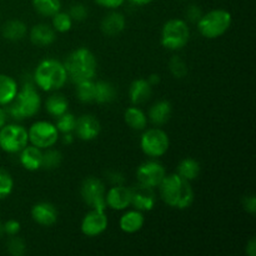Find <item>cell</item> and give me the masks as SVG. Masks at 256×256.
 <instances>
[{
	"label": "cell",
	"instance_id": "40",
	"mask_svg": "<svg viewBox=\"0 0 256 256\" xmlns=\"http://www.w3.org/2000/svg\"><path fill=\"white\" fill-rule=\"evenodd\" d=\"M99 6L105 8V9L109 10H114L118 9V8L122 6L126 0H94Z\"/></svg>",
	"mask_w": 256,
	"mask_h": 256
},
{
	"label": "cell",
	"instance_id": "42",
	"mask_svg": "<svg viewBox=\"0 0 256 256\" xmlns=\"http://www.w3.org/2000/svg\"><path fill=\"white\" fill-rule=\"evenodd\" d=\"M108 180L112 185H124L125 176L119 172H108Z\"/></svg>",
	"mask_w": 256,
	"mask_h": 256
},
{
	"label": "cell",
	"instance_id": "6",
	"mask_svg": "<svg viewBox=\"0 0 256 256\" xmlns=\"http://www.w3.org/2000/svg\"><path fill=\"white\" fill-rule=\"evenodd\" d=\"M190 40V28L182 19H170L162 25L160 42L168 50L178 52L186 46Z\"/></svg>",
	"mask_w": 256,
	"mask_h": 256
},
{
	"label": "cell",
	"instance_id": "30",
	"mask_svg": "<svg viewBox=\"0 0 256 256\" xmlns=\"http://www.w3.org/2000/svg\"><path fill=\"white\" fill-rule=\"evenodd\" d=\"M76 96L82 102H95V82L85 80V82L76 84Z\"/></svg>",
	"mask_w": 256,
	"mask_h": 256
},
{
	"label": "cell",
	"instance_id": "35",
	"mask_svg": "<svg viewBox=\"0 0 256 256\" xmlns=\"http://www.w3.org/2000/svg\"><path fill=\"white\" fill-rule=\"evenodd\" d=\"M14 189V180L12 175L4 169H0V200L9 196Z\"/></svg>",
	"mask_w": 256,
	"mask_h": 256
},
{
	"label": "cell",
	"instance_id": "9",
	"mask_svg": "<svg viewBox=\"0 0 256 256\" xmlns=\"http://www.w3.org/2000/svg\"><path fill=\"white\" fill-rule=\"evenodd\" d=\"M28 136L30 144L42 150L54 146L59 140L60 134L55 124L46 120H39L28 129Z\"/></svg>",
	"mask_w": 256,
	"mask_h": 256
},
{
	"label": "cell",
	"instance_id": "2",
	"mask_svg": "<svg viewBox=\"0 0 256 256\" xmlns=\"http://www.w3.org/2000/svg\"><path fill=\"white\" fill-rule=\"evenodd\" d=\"M65 70H66L68 79L72 80L74 84L92 80L98 69V62L92 50L88 48H78L72 50L66 56L64 62Z\"/></svg>",
	"mask_w": 256,
	"mask_h": 256
},
{
	"label": "cell",
	"instance_id": "19",
	"mask_svg": "<svg viewBox=\"0 0 256 256\" xmlns=\"http://www.w3.org/2000/svg\"><path fill=\"white\" fill-rule=\"evenodd\" d=\"M145 224V216L140 210H128L122 215L119 220V226L125 234H135L140 232Z\"/></svg>",
	"mask_w": 256,
	"mask_h": 256
},
{
	"label": "cell",
	"instance_id": "25",
	"mask_svg": "<svg viewBox=\"0 0 256 256\" xmlns=\"http://www.w3.org/2000/svg\"><path fill=\"white\" fill-rule=\"evenodd\" d=\"M45 109H46L48 114L52 115V116H54L56 119L58 116H60V115L68 112V109H69V102H68V99L64 95L54 92L45 100Z\"/></svg>",
	"mask_w": 256,
	"mask_h": 256
},
{
	"label": "cell",
	"instance_id": "10",
	"mask_svg": "<svg viewBox=\"0 0 256 256\" xmlns=\"http://www.w3.org/2000/svg\"><path fill=\"white\" fill-rule=\"evenodd\" d=\"M105 194L106 188L100 179L94 176H89L82 182L80 186V195L82 199L90 209H102L106 210L105 202Z\"/></svg>",
	"mask_w": 256,
	"mask_h": 256
},
{
	"label": "cell",
	"instance_id": "32",
	"mask_svg": "<svg viewBox=\"0 0 256 256\" xmlns=\"http://www.w3.org/2000/svg\"><path fill=\"white\" fill-rule=\"evenodd\" d=\"M62 154L59 150H55L49 148L46 152H42V169L45 170H55L62 165Z\"/></svg>",
	"mask_w": 256,
	"mask_h": 256
},
{
	"label": "cell",
	"instance_id": "7",
	"mask_svg": "<svg viewBox=\"0 0 256 256\" xmlns=\"http://www.w3.org/2000/svg\"><path fill=\"white\" fill-rule=\"evenodd\" d=\"M169 146V136L160 128L144 130L142 138H140V148H142V152L152 159H158L166 154Z\"/></svg>",
	"mask_w": 256,
	"mask_h": 256
},
{
	"label": "cell",
	"instance_id": "5",
	"mask_svg": "<svg viewBox=\"0 0 256 256\" xmlns=\"http://www.w3.org/2000/svg\"><path fill=\"white\" fill-rule=\"evenodd\" d=\"M232 22V16L228 10L214 9L202 14L196 22L198 30L206 39H218L226 34Z\"/></svg>",
	"mask_w": 256,
	"mask_h": 256
},
{
	"label": "cell",
	"instance_id": "17",
	"mask_svg": "<svg viewBox=\"0 0 256 256\" xmlns=\"http://www.w3.org/2000/svg\"><path fill=\"white\" fill-rule=\"evenodd\" d=\"M125 26H126V19L124 14L118 12L116 9L112 10L109 14L105 15L100 22V29L102 34L106 36H116L120 32H124Z\"/></svg>",
	"mask_w": 256,
	"mask_h": 256
},
{
	"label": "cell",
	"instance_id": "37",
	"mask_svg": "<svg viewBox=\"0 0 256 256\" xmlns=\"http://www.w3.org/2000/svg\"><path fill=\"white\" fill-rule=\"evenodd\" d=\"M68 12L72 16V22H84L88 18V14H89L88 8L84 4H82V2H75V4H72Z\"/></svg>",
	"mask_w": 256,
	"mask_h": 256
},
{
	"label": "cell",
	"instance_id": "39",
	"mask_svg": "<svg viewBox=\"0 0 256 256\" xmlns=\"http://www.w3.org/2000/svg\"><path fill=\"white\" fill-rule=\"evenodd\" d=\"M202 10L200 9V6H198V5H190V6H188L186 12H185V15H186V19L189 20L190 22H194V24H196L198 22H199L200 18L202 16Z\"/></svg>",
	"mask_w": 256,
	"mask_h": 256
},
{
	"label": "cell",
	"instance_id": "16",
	"mask_svg": "<svg viewBox=\"0 0 256 256\" xmlns=\"http://www.w3.org/2000/svg\"><path fill=\"white\" fill-rule=\"evenodd\" d=\"M32 219L40 226H52L58 222V210L52 202H40L32 208Z\"/></svg>",
	"mask_w": 256,
	"mask_h": 256
},
{
	"label": "cell",
	"instance_id": "14",
	"mask_svg": "<svg viewBox=\"0 0 256 256\" xmlns=\"http://www.w3.org/2000/svg\"><path fill=\"white\" fill-rule=\"evenodd\" d=\"M132 189V205L140 212H152L156 204V194L152 188L138 184Z\"/></svg>",
	"mask_w": 256,
	"mask_h": 256
},
{
	"label": "cell",
	"instance_id": "3",
	"mask_svg": "<svg viewBox=\"0 0 256 256\" xmlns=\"http://www.w3.org/2000/svg\"><path fill=\"white\" fill-rule=\"evenodd\" d=\"M34 84L42 92H54L62 89L68 82L64 62L56 59H44L36 65L34 72Z\"/></svg>",
	"mask_w": 256,
	"mask_h": 256
},
{
	"label": "cell",
	"instance_id": "29",
	"mask_svg": "<svg viewBox=\"0 0 256 256\" xmlns=\"http://www.w3.org/2000/svg\"><path fill=\"white\" fill-rule=\"evenodd\" d=\"M34 10L39 15L52 18L62 10V0H32Z\"/></svg>",
	"mask_w": 256,
	"mask_h": 256
},
{
	"label": "cell",
	"instance_id": "46",
	"mask_svg": "<svg viewBox=\"0 0 256 256\" xmlns=\"http://www.w3.org/2000/svg\"><path fill=\"white\" fill-rule=\"evenodd\" d=\"M148 82H149V84L152 86H155V85H158L160 82V76L158 74H152L148 78Z\"/></svg>",
	"mask_w": 256,
	"mask_h": 256
},
{
	"label": "cell",
	"instance_id": "23",
	"mask_svg": "<svg viewBox=\"0 0 256 256\" xmlns=\"http://www.w3.org/2000/svg\"><path fill=\"white\" fill-rule=\"evenodd\" d=\"M16 82L6 74H0V106H6L15 99L18 94Z\"/></svg>",
	"mask_w": 256,
	"mask_h": 256
},
{
	"label": "cell",
	"instance_id": "12",
	"mask_svg": "<svg viewBox=\"0 0 256 256\" xmlns=\"http://www.w3.org/2000/svg\"><path fill=\"white\" fill-rule=\"evenodd\" d=\"M109 220L106 212L102 209H90L84 215L80 224V230L88 238H96L108 229Z\"/></svg>",
	"mask_w": 256,
	"mask_h": 256
},
{
	"label": "cell",
	"instance_id": "44",
	"mask_svg": "<svg viewBox=\"0 0 256 256\" xmlns=\"http://www.w3.org/2000/svg\"><path fill=\"white\" fill-rule=\"evenodd\" d=\"M6 119H8V114H6V110L4 108L0 106V129L6 124Z\"/></svg>",
	"mask_w": 256,
	"mask_h": 256
},
{
	"label": "cell",
	"instance_id": "45",
	"mask_svg": "<svg viewBox=\"0 0 256 256\" xmlns=\"http://www.w3.org/2000/svg\"><path fill=\"white\" fill-rule=\"evenodd\" d=\"M62 142L66 145H70L72 144V142H74V135H72V132H68V134H62Z\"/></svg>",
	"mask_w": 256,
	"mask_h": 256
},
{
	"label": "cell",
	"instance_id": "31",
	"mask_svg": "<svg viewBox=\"0 0 256 256\" xmlns=\"http://www.w3.org/2000/svg\"><path fill=\"white\" fill-rule=\"evenodd\" d=\"M72 22H72L69 12H62V10L58 12L54 16H52V29L56 32H62V34L70 32V29L72 28Z\"/></svg>",
	"mask_w": 256,
	"mask_h": 256
},
{
	"label": "cell",
	"instance_id": "24",
	"mask_svg": "<svg viewBox=\"0 0 256 256\" xmlns=\"http://www.w3.org/2000/svg\"><path fill=\"white\" fill-rule=\"evenodd\" d=\"M124 120L130 129L135 132H142L146 129L148 125V116L138 105L129 106L124 112Z\"/></svg>",
	"mask_w": 256,
	"mask_h": 256
},
{
	"label": "cell",
	"instance_id": "11",
	"mask_svg": "<svg viewBox=\"0 0 256 256\" xmlns=\"http://www.w3.org/2000/svg\"><path fill=\"white\" fill-rule=\"evenodd\" d=\"M166 175L164 165L158 160H148L140 164L136 170L138 184L156 189Z\"/></svg>",
	"mask_w": 256,
	"mask_h": 256
},
{
	"label": "cell",
	"instance_id": "8",
	"mask_svg": "<svg viewBox=\"0 0 256 256\" xmlns=\"http://www.w3.org/2000/svg\"><path fill=\"white\" fill-rule=\"evenodd\" d=\"M29 144L28 130L19 124H5L0 129V149L8 154H16Z\"/></svg>",
	"mask_w": 256,
	"mask_h": 256
},
{
	"label": "cell",
	"instance_id": "28",
	"mask_svg": "<svg viewBox=\"0 0 256 256\" xmlns=\"http://www.w3.org/2000/svg\"><path fill=\"white\" fill-rule=\"evenodd\" d=\"M116 89L109 82H95V102L98 104H110L116 99Z\"/></svg>",
	"mask_w": 256,
	"mask_h": 256
},
{
	"label": "cell",
	"instance_id": "36",
	"mask_svg": "<svg viewBox=\"0 0 256 256\" xmlns=\"http://www.w3.org/2000/svg\"><path fill=\"white\" fill-rule=\"evenodd\" d=\"M6 248L8 252L12 256H22L26 252V245H25L24 240L18 238V235L10 236Z\"/></svg>",
	"mask_w": 256,
	"mask_h": 256
},
{
	"label": "cell",
	"instance_id": "48",
	"mask_svg": "<svg viewBox=\"0 0 256 256\" xmlns=\"http://www.w3.org/2000/svg\"><path fill=\"white\" fill-rule=\"evenodd\" d=\"M2 234H4V232H2V224L0 222V238L2 236Z\"/></svg>",
	"mask_w": 256,
	"mask_h": 256
},
{
	"label": "cell",
	"instance_id": "34",
	"mask_svg": "<svg viewBox=\"0 0 256 256\" xmlns=\"http://www.w3.org/2000/svg\"><path fill=\"white\" fill-rule=\"evenodd\" d=\"M169 69H170V72H172V75H174V78H176V79H182V78H185L188 75V64L185 62L184 59H182L180 56H178V55H175V56H172V59H170L169 62Z\"/></svg>",
	"mask_w": 256,
	"mask_h": 256
},
{
	"label": "cell",
	"instance_id": "26",
	"mask_svg": "<svg viewBox=\"0 0 256 256\" xmlns=\"http://www.w3.org/2000/svg\"><path fill=\"white\" fill-rule=\"evenodd\" d=\"M200 172H202V166H200L199 162L192 158L182 159L176 168V174L190 182L199 178Z\"/></svg>",
	"mask_w": 256,
	"mask_h": 256
},
{
	"label": "cell",
	"instance_id": "43",
	"mask_svg": "<svg viewBox=\"0 0 256 256\" xmlns=\"http://www.w3.org/2000/svg\"><path fill=\"white\" fill-rule=\"evenodd\" d=\"M246 255L249 256H256V240L255 238H252V239L248 242L246 244Z\"/></svg>",
	"mask_w": 256,
	"mask_h": 256
},
{
	"label": "cell",
	"instance_id": "18",
	"mask_svg": "<svg viewBox=\"0 0 256 256\" xmlns=\"http://www.w3.org/2000/svg\"><path fill=\"white\" fill-rule=\"evenodd\" d=\"M30 42L36 46H49L56 39V32L52 29V25L42 22L32 28L29 32Z\"/></svg>",
	"mask_w": 256,
	"mask_h": 256
},
{
	"label": "cell",
	"instance_id": "4",
	"mask_svg": "<svg viewBox=\"0 0 256 256\" xmlns=\"http://www.w3.org/2000/svg\"><path fill=\"white\" fill-rule=\"evenodd\" d=\"M6 106V114L18 122L36 115L42 106V96L34 82H24L22 89L18 90L15 99Z\"/></svg>",
	"mask_w": 256,
	"mask_h": 256
},
{
	"label": "cell",
	"instance_id": "22",
	"mask_svg": "<svg viewBox=\"0 0 256 256\" xmlns=\"http://www.w3.org/2000/svg\"><path fill=\"white\" fill-rule=\"evenodd\" d=\"M172 114V106L168 100H159L155 102L149 110V118L150 122L155 125V126H162V125L166 124L170 120Z\"/></svg>",
	"mask_w": 256,
	"mask_h": 256
},
{
	"label": "cell",
	"instance_id": "15",
	"mask_svg": "<svg viewBox=\"0 0 256 256\" xmlns=\"http://www.w3.org/2000/svg\"><path fill=\"white\" fill-rule=\"evenodd\" d=\"M100 130H102L100 122L94 115L85 114L76 118L74 132L82 142H92L96 139L100 134Z\"/></svg>",
	"mask_w": 256,
	"mask_h": 256
},
{
	"label": "cell",
	"instance_id": "1",
	"mask_svg": "<svg viewBox=\"0 0 256 256\" xmlns=\"http://www.w3.org/2000/svg\"><path fill=\"white\" fill-rule=\"evenodd\" d=\"M159 195L168 206L178 210H185L192 205L195 200L194 190L188 180L175 174L165 175L164 180L158 186Z\"/></svg>",
	"mask_w": 256,
	"mask_h": 256
},
{
	"label": "cell",
	"instance_id": "33",
	"mask_svg": "<svg viewBox=\"0 0 256 256\" xmlns=\"http://www.w3.org/2000/svg\"><path fill=\"white\" fill-rule=\"evenodd\" d=\"M75 124H76V118L74 114L66 112L62 115L56 118V126L59 134H68V132H74Z\"/></svg>",
	"mask_w": 256,
	"mask_h": 256
},
{
	"label": "cell",
	"instance_id": "13",
	"mask_svg": "<svg viewBox=\"0 0 256 256\" xmlns=\"http://www.w3.org/2000/svg\"><path fill=\"white\" fill-rule=\"evenodd\" d=\"M106 208L115 212L126 210L132 205V189L125 185H112L105 194Z\"/></svg>",
	"mask_w": 256,
	"mask_h": 256
},
{
	"label": "cell",
	"instance_id": "20",
	"mask_svg": "<svg viewBox=\"0 0 256 256\" xmlns=\"http://www.w3.org/2000/svg\"><path fill=\"white\" fill-rule=\"evenodd\" d=\"M19 162L22 166L28 172H36L42 169V150L34 145H26L24 149L20 152Z\"/></svg>",
	"mask_w": 256,
	"mask_h": 256
},
{
	"label": "cell",
	"instance_id": "47",
	"mask_svg": "<svg viewBox=\"0 0 256 256\" xmlns=\"http://www.w3.org/2000/svg\"><path fill=\"white\" fill-rule=\"evenodd\" d=\"M132 5H136V6H144V5L150 4L152 0H129Z\"/></svg>",
	"mask_w": 256,
	"mask_h": 256
},
{
	"label": "cell",
	"instance_id": "38",
	"mask_svg": "<svg viewBox=\"0 0 256 256\" xmlns=\"http://www.w3.org/2000/svg\"><path fill=\"white\" fill-rule=\"evenodd\" d=\"M20 222L18 220H8L5 224H2V232L4 234L9 235V236H14V235H18L20 232Z\"/></svg>",
	"mask_w": 256,
	"mask_h": 256
},
{
	"label": "cell",
	"instance_id": "41",
	"mask_svg": "<svg viewBox=\"0 0 256 256\" xmlns=\"http://www.w3.org/2000/svg\"><path fill=\"white\" fill-rule=\"evenodd\" d=\"M242 206H244L245 212L249 214L254 215L256 212V199L254 195H248L242 200Z\"/></svg>",
	"mask_w": 256,
	"mask_h": 256
},
{
	"label": "cell",
	"instance_id": "21",
	"mask_svg": "<svg viewBox=\"0 0 256 256\" xmlns=\"http://www.w3.org/2000/svg\"><path fill=\"white\" fill-rule=\"evenodd\" d=\"M152 94V86L148 79H136L130 84L129 99L132 105H142L150 99Z\"/></svg>",
	"mask_w": 256,
	"mask_h": 256
},
{
	"label": "cell",
	"instance_id": "27",
	"mask_svg": "<svg viewBox=\"0 0 256 256\" xmlns=\"http://www.w3.org/2000/svg\"><path fill=\"white\" fill-rule=\"evenodd\" d=\"M2 36L9 42H19V40L24 39L25 35L28 32L26 24L22 20H9L5 22L2 26Z\"/></svg>",
	"mask_w": 256,
	"mask_h": 256
}]
</instances>
